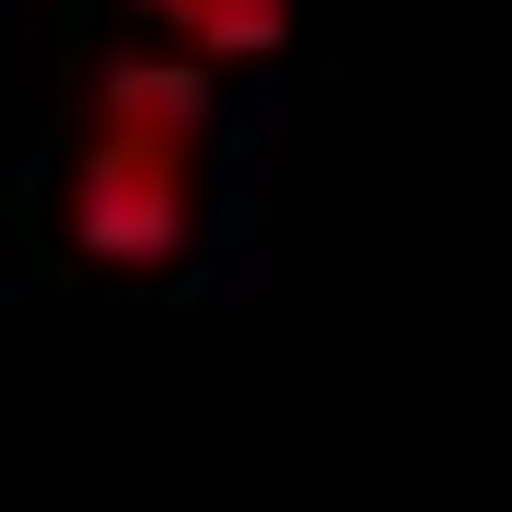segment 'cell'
<instances>
[{
  "instance_id": "cell-1",
  "label": "cell",
  "mask_w": 512,
  "mask_h": 512,
  "mask_svg": "<svg viewBox=\"0 0 512 512\" xmlns=\"http://www.w3.org/2000/svg\"><path fill=\"white\" fill-rule=\"evenodd\" d=\"M198 152H210V70L175 47H117L94 70L82 152L59 187L70 245L117 280H163L198 233Z\"/></svg>"
},
{
  "instance_id": "cell-2",
  "label": "cell",
  "mask_w": 512,
  "mask_h": 512,
  "mask_svg": "<svg viewBox=\"0 0 512 512\" xmlns=\"http://www.w3.org/2000/svg\"><path fill=\"white\" fill-rule=\"evenodd\" d=\"M152 12V35L175 47V59L222 70V59H268L291 35V0H140Z\"/></svg>"
}]
</instances>
